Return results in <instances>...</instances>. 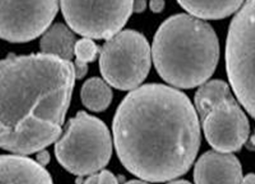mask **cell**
<instances>
[{
    "label": "cell",
    "mask_w": 255,
    "mask_h": 184,
    "mask_svg": "<svg viewBox=\"0 0 255 184\" xmlns=\"http://www.w3.org/2000/svg\"><path fill=\"white\" fill-rule=\"evenodd\" d=\"M112 137L106 125L97 117L79 111L68 122L55 144V155L61 166L76 176L93 175L109 163Z\"/></svg>",
    "instance_id": "4"
},
{
    "label": "cell",
    "mask_w": 255,
    "mask_h": 184,
    "mask_svg": "<svg viewBox=\"0 0 255 184\" xmlns=\"http://www.w3.org/2000/svg\"><path fill=\"white\" fill-rule=\"evenodd\" d=\"M168 184H191L190 182L186 181H176L174 182L169 183Z\"/></svg>",
    "instance_id": "24"
},
{
    "label": "cell",
    "mask_w": 255,
    "mask_h": 184,
    "mask_svg": "<svg viewBox=\"0 0 255 184\" xmlns=\"http://www.w3.org/2000/svg\"><path fill=\"white\" fill-rule=\"evenodd\" d=\"M99 184H119L118 180L112 172L104 170L98 174Z\"/></svg>",
    "instance_id": "17"
},
{
    "label": "cell",
    "mask_w": 255,
    "mask_h": 184,
    "mask_svg": "<svg viewBox=\"0 0 255 184\" xmlns=\"http://www.w3.org/2000/svg\"><path fill=\"white\" fill-rule=\"evenodd\" d=\"M226 58L232 88L255 119V0H247L231 22Z\"/></svg>",
    "instance_id": "5"
},
{
    "label": "cell",
    "mask_w": 255,
    "mask_h": 184,
    "mask_svg": "<svg viewBox=\"0 0 255 184\" xmlns=\"http://www.w3.org/2000/svg\"><path fill=\"white\" fill-rule=\"evenodd\" d=\"M58 0H1V37L29 42L44 34L58 11Z\"/></svg>",
    "instance_id": "8"
},
{
    "label": "cell",
    "mask_w": 255,
    "mask_h": 184,
    "mask_svg": "<svg viewBox=\"0 0 255 184\" xmlns=\"http://www.w3.org/2000/svg\"><path fill=\"white\" fill-rule=\"evenodd\" d=\"M196 184H241L242 168L235 155L224 152H206L194 168Z\"/></svg>",
    "instance_id": "10"
},
{
    "label": "cell",
    "mask_w": 255,
    "mask_h": 184,
    "mask_svg": "<svg viewBox=\"0 0 255 184\" xmlns=\"http://www.w3.org/2000/svg\"><path fill=\"white\" fill-rule=\"evenodd\" d=\"M113 93L106 81L94 77L85 82L81 90V100L88 109L95 112L106 110L112 103Z\"/></svg>",
    "instance_id": "14"
},
{
    "label": "cell",
    "mask_w": 255,
    "mask_h": 184,
    "mask_svg": "<svg viewBox=\"0 0 255 184\" xmlns=\"http://www.w3.org/2000/svg\"><path fill=\"white\" fill-rule=\"evenodd\" d=\"M233 96L230 86L221 80H212L203 85L195 95V105L201 119H204L214 106Z\"/></svg>",
    "instance_id": "15"
},
{
    "label": "cell",
    "mask_w": 255,
    "mask_h": 184,
    "mask_svg": "<svg viewBox=\"0 0 255 184\" xmlns=\"http://www.w3.org/2000/svg\"><path fill=\"white\" fill-rule=\"evenodd\" d=\"M201 121L210 145L224 153L239 151L250 133L248 118L234 96L214 106Z\"/></svg>",
    "instance_id": "9"
},
{
    "label": "cell",
    "mask_w": 255,
    "mask_h": 184,
    "mask_svg": "<svg viewBox=\"0 0 255 184\" xmlns=\"http://www.w3.org/2000/svg\"><path fill=\"white\" fill-rule=\"evenodd\" d=\"M37 162H38L41 166H45L49 163L50 161V155L47 151H40L38 152L36 156Z\"/></svg>",
    "instance_id": "19"
},
{
    "label": "cell",
    "mask_w": 255,
    "mask_h": 184,
    "mask_svg": "<svg viewBox=\"0 0 255 184\" xmlns=\"http://www.w3.org/2000/svg\"><path fill=\"white\" fill-rule=\"evenodd\" d=\"M71 60L40 53L1 61V147L20 155L43 150L62 133L75 86Z\"/></svg>",
    "instance_id": "2"
},
{
    "label": "cell",
    "mask_w": 255,
    "mask_h": 184,
    "mask_svg": "<svg viewBox=\"0 0 255 184\" xmlns=\"http://www.w3.org/2000/svg\"><path fill=\"white\" fill-rule=\"evenodd\" d=\"M101 53L100 47L90 38L77 41L75 47V69L76 78L81 79L87 74L88 63L93 62Z\"/></svg>",
    "instance_id": "16"
},
{
    "label": "cell",
    "mask_w": 255,
    "mask_h": 184,
    "mask_svg": "<svg viewBox=\"0 0 255 184\" xmlns=\"http://www.w3.org/2000/svg\"><path fill=\"white\" fill-rule=\"evenodd\" d=\"M112 130L125 168L152 183L187 173L201 144L198 118L190 99L156 83L139 86L125 97L114 117Z\"/></svg>",
    "instance_id": "1"
},
{
    "label": "cell",
    "mask_w": 255,
    "mask_h": 184,
    "mask_svg": "<svg viewBox=\"0 0 255 184\" xmlns=\"http://www.w3.org/2000/svg\"><path fill=\"white\" fill-rule=\"evenodd\" d=\"M151 67V49L146 37L134 30L121 31L104 43L100 70L108 84L120 90H135Z\"/></svg>",
    "instance_id": "6"
},
{
    "label": "cell",
    "mask_w": 255,
    "mask_h": 184,
    "mask_svg": "<svg viewBox=\"0 0 255 184\" xmlns=\"http://www.w3.org/2000/svg\"><path fill=\"white\" fill-rule=\"evenodd\" d=\"M125 184H149L147 183L143 182V181H136V180H134V181H130L126 183Z\"/></svg>",
    "instance_id": "23"
},
{
    "label": "cell",
    "mask_w": 255,
    "mask_h": 184,
    "mask_svg": "<svg viewBox=\"0 0 255 184\" xmlns=\"http://www.w3.org/2000/svg\"><path fill=\"white\" fill-rule=\"evenodd\" d=\"M1 184H53L51 176L38 162L22 155L1 157Z\"/></svg>",
    "instance_id": "11"
},
{
    "label": "cell",
    "mask_w": 255,
    "mask_h": 184,
    "mask_svg": "<svg viewBox=\"0 0 255 184\" xmlns=\"http://www.w3.org/2000/svg\"><path fill=\"white\" fill-rule=\"evenodd\" d=\"M241 184H255V174H250L242 179Z\"/></svg>",
    "instance_id": "21"
},
{
    "label": "cell",
    "mask_w": 255,
    "mask_h": 184,
    "mask_svg": "<svg viewBox=\"0 0 255 184\" xmlns=\"http://www.w3.org/2000/svg\"><path fill=\"white\" fill-rule=\"evenodd\" d=\"M77 41L73 32L65 24H53L44 33L40 41L42 53L71 60L75 56Z\"/></svg>",
    "instance_id": "12"
},
{
    "label": "cell",
    "mask_w": 255,
    "mask_h": 184,
    "mask_svg": "<svg viewBox=\"0 0 255 184\" xmlns=\"http://www.w3.org/2000/svg\"><path fill=\"white\" fill-rule=\"evenodd\" d=\"M146 8V0H134L133 13H142Z\"/></svg>",
    "instance_id": "20"
},
{
    "label": "cell",
    "mask_w": 255,
    "mask_h": 184,
    "mask_svg": "<svg viewBox=\"0 0 255 184\" xmlns=\"http://www.w3.org/2000/svg\"><path fill=\"white\" fill-rule=\"evenodd\" d=\"M164 0H150L149 8L153 13H160L164 8Z\"/></svg>",
    "instance_id": "18"
},
{
    "label": "cell",
    "mask_w": 255,
    "mask_h": 184,
    "mask_svg": "<svg viewBox=\"0 0 255 184\" xmlns=\"http://www.w3.org/2000/svg\"><path fill=\"white\" fill-rule=\"evenodd\" d=\"M134 0H60L67 24L85 38L109 39L133 13Z\"/></svg>",
    "instance_id": "7"
},
{
    "label": "cell",
    "mask_w": 255,
    "mask_h": 184,
    "mask_svg": "<svg viewBox=\"0 0 255 184\" xmlns=\"http://www.w3.org/2000/svg\"><path fill=\"white\" fill-rule=\"evenodd\" d=\"M152 57L165 82L190 89L213 75L219 58V40L212 26L197 16L174 15L155 34Z\"/></svg>",
    "instance_id": "3"
},
{
    "label": "cell",
    "mask_w": 255,
    "mask_h": 184,
    "mask_svg": "<svg viewBox=\"0 0 255 184\" xmlns=\"http://www.w3.org/2000/svg\"><path fill=\"white\" fill-rule=\"evenodd\" d=\"M98 174H93L85 181L83 184H99Z\"/></svg>",
    "instance_id": "22"
},
{
    "label": "cell",
    "mask_w": 255,
    "mask_h": 184,
    "mask_svg": "<svg viewBox=\"0 0 255 184\" xmlns=\"http://www.w3.org/2000/svg\"><path fill=\"white\" fill-rule=\"evenodd\" d=\"M189 13L203 19L225 18L241 7L245 0H177Z\"/></svg>",
    "instance_id": "13"
}]
</instances>
